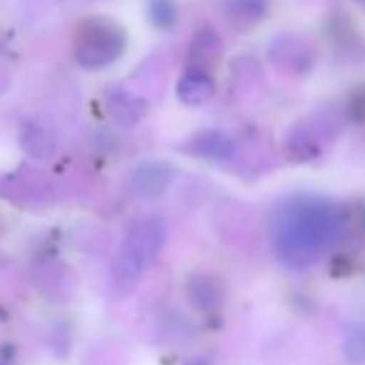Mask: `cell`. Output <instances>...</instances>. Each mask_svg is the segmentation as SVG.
Wrapping results in <instances>:
<instances>
[{
  "mask_svg": "<svg viewBox=\"0 0 365 365\" xmlns=\"http://www.w3.org/2000/svg\"><path fill=\"white\" fill-rule=\"evenodd\" d=\"M7 84H9V80H7L5 71H0V93H3V91L7 88Z\"/></svg>",
  "mask_w": 365,
  "mask_h": 365,
  "instance_id": "ac0fdd59",
  "label": "cell"
},
{
  "mask_svg": "<svg viewBox=\"0 0 365 365\" xmlns=\"http://www.w3.org/2000/svg\"><path fill=\"white\" fill-rule=\"evenodd\" d=\"M224 286L215 275L192 273L185 282V297L200 314H215L224 305Z\"/></svg>",
  "mask_w": 365,
  "mask_h": 365,
  "instance_id": "8992f818",
  "label": "cell"
},
{
  "mask_svg": "<svg viewBox=\"0 0 365 365\" xmlns=\"http://www.w3.org/2000/svg\"><path fill=\"white\" fill-rule=\"evenodd\" d=\"M271 0H226V18L230 26L239 33H247L258 26L267 11Z\"/></svg>",
  "mask_w": 365,
  "mask_h": 365,
  "instance_id": "8fae6325",
  "label": "cell"
},
{
  "mask_svg": "<svg viewBox=\"0 0 365 365\" xmlns=\"http://www.w3.org/2000/svg\"><path fill=\"white\" fill-rule=\"evenodd\" d=\"M144 269H146V264L140 258H135L133 254L120 250V254L116 256V260L112 264V286H114V290L120 292V294L133 290L135 284L140 282Z\"/></svg>",
  "mask_w": 365,
  "mask_h": 365,
  "instance_id": "7c38bea8",
  "label": "cell"
},
{
  "mask_svg": "<svg viewBox=\"0 0 365 365\" xmlns=\"http://www.w3.org/2000/svg\"><path fill=\"white\" fill-rule=\"evenodd\" d=\"M352 232L350 213L320 198H297L288 202L273 222L275 250L292 269H305L335 241Z\"/></svg>",
  "mask_w": 365,
  "mask_h": 365,
  "instance_id": "6da1fadb",
  "label": "cell"
},
{
  "mask_svg": "<svg viewBox=\"0 0 365 365\" xmlns=\"http://www.w3.org/2000/svg\"><path fill=\"white\" fill-rule=\"evenodd\" d=\"M341 350L350 365H365V322H356L346 331Z\"/></svg>",
  "mask_w": 365,
  "mask_h": 365,
  "instance_id": "9a60e30c",
  "label": "cell"
},
{
  "mask_svg": "<svg viewBox=\"0 0 365 365\" xmlns=\"http://www.w3.org/2000/svg\"><path fill=\"white\" fill-rule=\"evenodd\" d=\"M354 3H356L359 7H363V9H365V0H354Z\"/></svg>",
  "mask_w": 365,
  "mask_h": 365,
  "instance_id": "ffe728a7",
  "label": "cell"
},
{
  "mask_svg": "<svg viewBox=\"0 0 365 365\" xmlns=\"http://www.w3.org/2000/svg\"><path fill=\"white\" fill-rule=\"evenodd\" d=\"M163 243H165V222L161 217H146L129 230L123 250L140 258L144 264H148L163 250Z\"/></svg>",
  "mask_w": 365,
  "mask_h": 365,
  "instance_id": "5b68a950",
  "label": "cell"
},
{
  "mask_svg": "<svg viewBox=\"0 0 365 365\" xmlns=\"http://www.w3.org/2000/svg\"><path fill=\"white\" fill-rule=\"evenodd\" d=\"M185 365H209L207 361H200V359H194V361H187Z\"/></svg>",
  "mask_w": 365,
  "mask_h": 365,
  "instance_id": "d6986e66",
  "label": "cell"
},
{
  "mask_svg": "<svg viewBox=\"0 0 365 365\" xmlns=\"http://www.w3.org/2000/svg\"><path fill=\"white\" fill-rule=\"evenodd\" d=\"M286 146H288V153L292 159L297 161H309L314 157H318L320 153V144L316 140V135L312 133V129L307 127H294L286 140Z\"/></svg>",
  "mask_w": 365,
  "mask_h": 365,
  "instance_id": "4fadbf2b",
  "label": "cell"
},
{
  "mask_svg": "<svg viewBox=\"0 0 365 365\" xmlns=\"http://www.w3.org/2000/svg\"><path fill=\"white\" fill-rule=\"evenodd\" d=\"M172 174L165 161H142L129 174V190L135 198L157 200L172 185Z\"/></svg>",
  "mask_w": 365,
  "mask_h": 365,
  "instance_id": "277c9868",
  "label": "cell"
},
{
  "mask_svg": "<svg viewBox=\"0 0 365 365\" xmlns=\"http://www.w3.org/2000/svg\"><path fill=\"white\" fill-rule=\"evenodd\" d=\"M182 150L198 157V159H207V161H226L235 155V142L224 131L205 129V131L194 133L185 142Z\"/></svg>",
  "mask_w": 365,
  "mask_h": 365,
  "instance_id": "ba28073f",
  "label": "cell"
},
{
  "mask_svg": "<svg viewBox=\"0 0 365 365\" xmlns=\"http://www.w3.org/2000/svg\"><path fill=\"white\" fill-rule=\"evenodd\" d=\"M215 95V80L207 71L187 69L176 84V97L185 106H202Z\"/></svg>",
  "mask_w": 365,
  "mask_h": 365,
  "instance_id": "30bf717a",
  "label": "cell"
},
{
  "mask_svg": "<svg viewBox=\"0 0 365 365\" xmlns=\"http://www.w3.org/2000/svg\"><path fill=\"white\" fill-rule=\"evenodd\" d=\"M267 56L286 76H307L316 65V48L299 33H279L271 39Z\"/></svg>",
  "mask_w": 365,
  "mask_h": 365,
  "instance_id": "3957f363",
  "label": "cell"
},
{
  "mask_svg": "<svg viewBox=\"0 0 365 365\" xmlns=\"http://www.w3.org/2000/svg\"><path fill=\"white\" fill-rule=\"evenodd\" d=\"M106 110L116 125L131 127L146 114V101L127 88L114 86L106 91Z\"/></svg>",
  "mask_w": 365,
  "mask_h": 365,
  "instance_id": "9c48e42d",
  "label": "cell"
},
{
  "mask_svg": "<svg viewBox=\"0 0 365 365\" xmlns=\"http://www.w3.org/2000/svg\"><path fill=\"white\" fill-rule=\"evenodd\" d=\"M24 148L33 155V157H37V159H46V157H50L52 155V150H54V138L50 135V131L48 129H43V127H39V125H29L26 129H24Z\"/></svg>",
  "mask_w": 365,
  "mask_h": 365,
  "instance_id": "5bb4252c",
  "label": "cell"
},
{
  "mask_svg": "<svg viewBox=\"0 0 365 365\" xmlns=\"http://www.w3.org/2000/svg\"><path fill=\"white\" fill-rule=\"evenodd\" d=\"M127 50V33L112 18H86L73 33V58L82 69L101 71Z\"/></svg>",
  "mask_w": 365,
  "mask_h": 365,
  "instance_id": "7a4b0ae2",
  "label": "cell"
},
{
  "mask_svg": "<svg viewBox=\"0 0 365 365\" xmlns=\"http://www.w3.org/2000/svg\"><path fill=\"white\" fill-rule=\"evenodd\" d=\"M222 54H224L222 35L213 26H202L190 43V54H187L190 69L211 73V69L222 61Z\"/></svg>",
  "mask_w": 365,
  "mask_h": 365,
  "instance_id": "52a82bcc",
  "label": "cell"
},
{
  "mask_svg": "<svg viewBox=\"0 0 365 365\" xmlns=\"http://www.w3.org/2000/svg\"><path fill=\"white\" fill-rule=\"evenodd\" d=\"M350 116L356 120H365V91L352 95L350 99Z\"/></svg>",
  "mask_w": 365,
  "mask_h": 365,
  "instance_id": "e0dca14e",
  "label": "cell"
},
{
  "mask_svg": "<svg viewBox=\"0 0 365 365\" xmlns=\"http://www.w3.org/2000/svg\"><path fill=\"white\" fill-rule=\"evenodd\" d=\"M148 20L155 29L170 31L178 20V9L172 0H153L148 7Z\"/></svg>",
  "mask_w": 365,
  "mask_h": 365,
  "instance_id": "2e32d148",
  "label": "cell"
}]
</instances>
